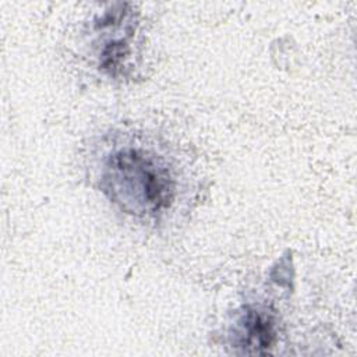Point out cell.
<instances>
[{
	"mask_svg": "<svg viewBox=\"0 0 357 357\" xmlns=\"http://www.w3.org/2000/svg\"><path fill=\"white\" fill-rule=\"evenodd\" d=\"M152 135L112 131L91 152L89 176L113 208L148 227H160L180 212L188 191L181 162Z\"/></svg>",
	"mask_w": 357,
	"mask_h": 357,
	"instance_id": "cell-1",
	"label": "cell"
},
{
	"mask_svg": "<svg viewBox=\"0 0 357 357\" xmlns=\"http://www.w3.org/2000/svg\"><path fill=\"white\" fill-rule=\"evenodd\" d=\"M126 7L117 4V8L96 15L89 25V54L98 71L107 78H128L134 68L138 20Z\"/></svg>",
	"mask_w": 357,
	"mask_h": 357,
	"instance_id": "cell-2",
	"label": "cell"
},
{
	"mask_svg": "<svg viewBox=\"0 0 357 357\" xmlns=\"http://www.w3.org/2000/svg\"><path fill=\"white\" fill-rule=\"evenodd\" d=\"M279 335V319L275 308L265 303L250 301L241 305L230 326L231 346L245 354L269 353Z\"/></svg>",
	"mask_w": 357,
	"mask_h": 357,
	"instance_id": "cell-3",
	"label": "cell"
}]
</instances>
